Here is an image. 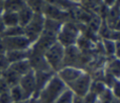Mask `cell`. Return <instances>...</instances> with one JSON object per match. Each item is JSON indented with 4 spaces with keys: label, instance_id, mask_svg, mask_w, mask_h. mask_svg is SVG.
<instances>
[{
    "label": "cell",
    "instance_id": "cell-13",
    "mask_svg": "<svg viewBox=\"0 0 120 103\" xmlns=\"http://www.w3.org/2000/svg\"><path fill=\"white\" fill-rule=\"evenodd\" d=\"M3 4V12H19L22 7L25 6V2L23 0H4Z\"/></svg>",
    "mask_w": 120,
    "mask_h": 103
},
{
    "label": "cell",
    "instance_id": "cell-24",
    "mask_svg": "<svg viewBox=\"0 0 120 103\" xmlns=\"http://www.w3.org/2000/svg\"><path fill=\"white\" fill-rule=\"evenodd\" d=\"M0 54H5V46H4L3 38L0 36Z\"/></svg>",
    "mask_w": 120,
    "mask_h": 103
},
{
    "label": "cell",
    "instance_id": "cell-26",
    "mask_svg": "<svg viewBox=\"0 0 120 103\" xmlns=\"http://www.w3.org/2000/svg\"><path fill=\"white\" fill-rule=\"evenodd\" d=\"M115 1H116V0H104V2H105L106 4H109V5H111V4H114Z\"/></svg>",
    "mask_w": 120,
    "mask_h": 103
},
{
    "label": "cell",
    "instance_id": "cell-7",
    "mask_svg": "<svg viewBox=\"0 0 120 103\" xmlns=\"http://www.w3.org/2000/svg\"><path fill=\"white\" fill-rule=\"evenodd\" d=\"M84 72L85 70L78 67H75V66H63L61 70L56 73V75L68 86V84H71L75 80H77Z\"/></svg>",
    "mask_w": 120,
    "mask_h": 103
},
{
    "label": "cell",
    "instance_id": "cell-1",
    "mask_svg": "<svg viewBox=\"0 0 120 103\" xmlns=\"http://www.w3.org/2000/svg\"><path fill=\"white\" fill-rule=\"evenodd\" d=\"M66 88V84L55 74L36 98L41 103H54Z\"/></svg>",
    "mask_w": 120,
    "mask_h": 103
},
{
    "label": "cell",
    "instance_id": "cell-6",
    "mask_svg": "<svg viewBox=\"0 0 120 103\" xmlns=\"http://www.w3.org/2000/svg\"><path fill=\"white\" fill-rule=\"evenodd\" d=\"M19 85L22 88V91L24 92L27 100L34 98L36 94V79L34 70H31L30 73L21 77L20 81H19Z\"/></svg>",
    "mask_w": 120,
    "mask_h": 103
},
{
    "label": "cell",
    "instance_id": "cell-15",
    "mask_svg": "<svg viewBox=\"0 0 120 103\" xmlns=\"http://www.w3.org/2000/svg\"><path fill=\"white\" fill-rule=\"evenodd\" d=\"M10 91V95L12 98L13 102H23V101H29L25 96L24 92L22 91V88L20 87V85L17 84L15 86H12L8 88Z\"/></svg>",
    "mask_w": 120,
    "mask_h": 103
},
{
    "label": "cell",
    "instance_id": "cell-16",
    "mask_svg": "<svg viewBox=\"0 0 120 103\" xmlns=\"http://www.w3.org/2000/svg\"><path fill=\"white\" fill-rule=\"evenodd\" d=\"M108 89L106 85L104 84L102 81H98V80H93L92 81L91 87H90V93H92L93 95L97 96L98 98Z\"/></svg>",
    "mask_w": 120,
    "mask_h": 103
},
{
    "label": "cell",
    "instance_id": "cell-25",
    "mask_svg": "<svg viewBox=\"0 0 120 103\" xmlns=\"http://www.w3.org/2000/svg\"><path fill=\"white\" fill-rule=\"evenodd\" d=\"M5 25H4L3 21H2V18H1V15H0V36L2 35V33L4 32V29H5Z\"/></svg>",
    "mask_w": 120,
    "mask_h": 103
},
{
    "label": "cell",
    "instance_id": "cell-14",
    "mask_svg": "<svg viewBox=\"0 0 120 103\" xmlns=\"http://www.w3.org/2000/svg\"><path fill=\"white\" fill-rule=\"evenodd\" d=\"M1 18H2L4 25H5V27L19 25L18 14L16 12H6V11H4L1 15Z\"/></svg>",
    "mask_w": 120,
    "mask_h": 103
},
{
    "label": "cell",
    "instance_id": "cell-17",
    "mask_svg": "<svg viewBox=\"0 0 120 103\" xmlns=\"http://www.w3.org/2000/svg\"><path fill=\"white\" fill-rule=\"evenodd\" d=\"M24 35V29L20 25H16V26H11L6 27L4 32L2 33L1 37L6 38V37H16V36H22Z\"/></svg>",
    "mask_w": 120,
    "mask_h": 103
},
{
    "label": "cell",
    "instance_id": "cell-9",
    "mask_svg": "<svg viewBox=\"0 0 120 103\" xmlns=\"http://www.w3.org/2000/svg\"><path fill=\"white\" fill-rule=\"evenodd\" d=\"M10 67L21 77L24 76L27 73H30L31 70H33L31 67V64H30V62H29V59L21 60V61L12 63V64H10Z\"/></svg>",
    "mask_w": 120,
    "mask_h": 103
},
{
    "label": "cell",
    "instance_id": "cell-28",
    "mask_svg": "<svg viewBox=\"0 0 120 103\" xmlns=\"http://www.w3.org/2000/svg\"><path fill=\"white\" fill-rule=\"evenodd\" d=\"M13 103H27V101H23V102H13Z\"/></svg>",
    "mask_w": 120,
    "mask_h": 103
},
{
    "label": "cell",
    "instance_id": "cell-19",
    "mask_svg": "<svg viewBox=\"0 0 120 103\" xmlns=\"http://www.w3.org/2000/svg\"><path fill=\"white\" fill-rule=\"evenodd\" d=\"M110 89H111V92H112L113 97L120 101V80L115 81V83L113 84V86L111 87Z\"/></svg>",
    "mask_w": 120,
    "mask_h": 103
},
{
    "label": "cell",
    "instance_id": "cell-22",
    "mask_svg": "<svg viewBox=\"0 0 120 103\" xmlns=\"http://www.w3.org/2000/svg\"><path fill=\"white\" fill-rule=\"evenodd\" d=\"M8 86L5 84V82L3 81V79H2V76H1V73H0V94L3 93V92L8 91Z\"/></svg>",
    "mask_w": 120,
    "mask_h": 103
},
{
    "label": "cell",
    "instance_id": "cell-8",
    "mask_svg": "<svg viewBox=\"0 0 120 103\" xmlns=\"http://www.w3.org/2000/svg\"><path fill=\"white\" fill-rule=\"evenodd\" d=\"M1 76H2L3 81L5 82V84L8 86V88L19 84V81L21 79V76H19L17 73H15L10 66L1 73Z\"/></svg>",
    "mask_w": 120,
    "mask_h": 103
},
{
    "label": "cell",
    "instance_id": "cell-27",
    "mask_svg": "<svg viewBox=\"0 0 120 103\" xmlns=\"http://www.w3.org/2000/svg\"><path fill=\"white\" fill-rule=\"evenodd\" d=\"M2 12H3V4L2 2H0V15L2 14Z\"/></svg>",
    "mask_w": 120,
    "mask_h": 103
},
{
    "label": "cell",
    "instance_id": "cell-18",
    "mask_svg": "<svg viewBox=\"0 0 120 103\" xmlns=\"http://www.w3.org/2000/svg\"><path fill=\"white\" fill-rule=\"evenodd\" d=\"M102 48H103V53L106 57H115V48H116V42L110 39H105L102 42Z\"/></svg>",
    "mask_w": 120,
    "mask_h": 103
},
{
    "label": "cell",
    "instance_id": "cell-2",
    "mask_svg": "<svg viewBox=\"0 0 120 103\" xmlns=\"http://www.w3.org/2000/svg\"><path fill=\"white\" fill-rule=\"evenodd\" d=\"M64 50L65 48H63L59 42H55L43 55L51 70L55 74L64 66Z\"/></svg>",
    "mask_w": 120,
    "mask_h": 103
},
{
    "label": "cell",
    "instance_id": "cell-4",
    "mask_svg": "<svg viewBox=\"0 0 120 103\" xmlns=\"http://www.w3.org/2000/svg\"><path fill=\"white\" fill-rule=\"evenodd\" d=\"M3 38V37H2ZM5 52L8 51H27L32 45V42L25 35L16 36V37L3 38Z\"/></svg>",
    "mask_w": 120,
    "mask_h": 103
},
{
    "label": "cell",
    "instance_id": "cell-30",
    "mask_svg": "<svg viewBox=\"0 0 120 103\" xmlns=\"http://www.w3.org/2000/svg\"><path fill=\"white\" fill-rule=\"evenodd\" d=\"M118 3H120V0H118Z\"/></svg>",
    "mask_w": 120,
    "mask_h": 103
},
{
    "label": "cell",
    "instance_id": "cell-23",
    "mask_svg": "<svg viewBox=\"0 0 120 103\" xmlns=\"http://www.w3.org/2000/svg\"><path fill=\"white\" fill-rule=\"evenodd\" d=\"M115 57L120 59V40L116 42V48H115Z\"/></svg>",
    "mask_w": 120,
    "mask_h": 103
},
{
    "label": "cell",
    "instance_id": "cell-12",
    "mask_svg": "<svg viewBox=\"0 0 120 103\" xmlns=\"http://www.w3.org/2000/svg\"><path fill=\"white\" fill-rule=\"evenodd\" d=\"M18 14V20H19V25L22 27H24L25 25L29 24V22L32 20L34 16V13L29 6H24L22 7L19 12H17Z\"/></svg>",
    "mask_w": 120,
    "mask_h": 103
},
{
    "label": "cell",
    "instance_id": "cell-10",
    "mask_svg": "<svg viewBox=\"0 0 120 103\" xmlns=\"http://www.w3.org/2000/svg\"><path fill=\"white\" fill-rule=\"evenodd\" d=\"M29 55H30L29 50L27 51H8V52H5V57L10 64L21 61V60L29 59Z\"/></svg>",
    "mask_w": 120,
    "mask_h": 103
},
{
    "label": "cell",
    "instance_id": "cell-3",
    "mask_svg": "<svg viewBox=\"0 0 120 103\" xmlns=\"http://www.w3.org/2000/svg\"><path fill=\"white\" fill-rule=\"evenodd\" d=\"M92 81H93V79H92L91 74L87 72H84L77 80H75L74 82L68 84V88L71 89L76 97L83 98L90 92Z\"/></svg>",
    "mask_w": 120,
    "mask_h": 103
},
{
    "label": "cell",
    "instance_id": "cell-29",
    "mask_svg": "<svg viewBox=\"0 0 120 103\" xmlns=\"http://www.w3.org/2000/svg\"><path fill=\"white\" fill-rule=\"evenodd\" d=\"M4 1V0H0V2H3Z\"/></svg>",
    "mask_w": 120,
    "mask_h": 103
},
{
    "label": "cell",
    "instance_id": "cell-20",
    "mask_svg": "<svg viewBox=\"0 0 120 103\" xmlns=\"http://www.w3.org/2000/svg\"><path fill=\"white\" fill-rule=\"evenodd\" d=\"M8 66H10V63L5 57V54H0V73L5 70Z\"/></svg>",
    "mask_w": 120,
    "mask_h": 103
},
{
    "label": "cell",
    "instance_id": "cell-11",
    "mask_svg": "<svg viewBox=\"0 0 120 103\" xmlns=\"http://www.w3.org/2000/svg\"><path fill=\"white\" fill-rule=\"evenodd\" d=\"M104 70L108 73H110L112 76H114L117 80H120V59L114 57L108 60Z\"/></svg>",
    "mask_w": 120,
    "mask_h": 103
},
{
    "label": "cell",
    "instance_id": "cell-21",
    "mask_svg": "<svg viewBox=\"0 0 120 103\" xmlns=\"http://www.w3.org/2000/svg\"><path fill=\"white\" fill-rule=\"evenodd\" d=\"M0 103H13V100L11 98L8 89L0 94Z\"/></svg>",
    "mask_w": 120,
    "mask_h": 103
},
{
    "label": "cell",
    "instance_id": "cell-5",
    "mask_svg": "<svg viewBox=\"0 0 120 103\" xmlns=\"http://www.w3.org/2000/svg\"><path fill=\"white\" fill-rule=\"evenodd\" d=\"M77 39H78V35L76 29L71 24H66L65 26L62 27L61 32L59 33L57 37V42H59L63 48H68V46L75 45Z\"/></svg>",
    "mask_w": 120,
    "mask_h": 103
}]
</instances>
